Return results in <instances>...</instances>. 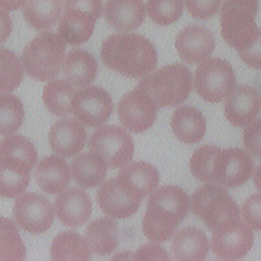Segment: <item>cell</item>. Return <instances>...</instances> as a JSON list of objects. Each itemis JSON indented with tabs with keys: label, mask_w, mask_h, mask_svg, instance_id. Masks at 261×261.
<instances>
[{
	"label": "cell",
	"mask_w": 261,
	"mask_h": 261,
	"mask_svg": "<svg viewBox=\"0 0 261 261\" xmlns=\"http://www.w3.org/2000/svg\"><path fill=\"white\" fill-rule=\"evenodd\" d=\"M96 18L83 10L64 8L58 22V35L72 46H79L92 37L95 30Z\"/></svg>",
	"instance_id": "44dd1931"
},
{
	"label": "cell",
	"mask_w": 261,
	"mask_h": 261,
	"mask_svg": "<svg viewBox=\"0 0 261 261\" xmlns=\"http://www.w3.org/2000/svg\"><path fill=\"white\" fill-rule=\"evenodd\" d=\"M254 162L249 155L239 148L220 149L214 172V184L226 188L244 185L251 177Z\"/></svg>",
	"instance_id": "4fadbf2b"
},
{
	"label": "cell",
	"mask_w": 261,
	"mask_h": 261,
	"mask_svg": "<svg viewBox=\"0 0 261 261\" xmlns=\"http://www.w3.org/2000/svg\"><path fill=\"white\" fill-rule=\"evenodd\" d=\"M37 185L47 194H57L70 181V169L67 162L58 155L44 157L36 168Z\"/></svg>",
	"instance_id": "7402d4cb"
},
{
	"label": "cell",
	"mask_w": 261,
	"mask_h": 261,
	"mask_svg": "<svg viewBox=\"0 0 261 261\" xmlns=\"http://www.w3.org/2000/svg\"><path fill=\"white\" fill-rule=\"evenodd\" d=\"M195 90L206 102L218 103L224 100L236 86L232 66L221 58H207L195 72Z\"/></svg>",
	"instance_id": "52a82bcc"
},
{
	"label": "cell",
	"mask_w": 261,
	"mask_h": 261,
	"mask_svg": "<svg viewBox=\"0 0 261 261\" xmlns=\"http://www.w3.org/2000/svg\"><path fill=\"white\" fill-rule=\"evenodd\" d=\"M261 106L259 93L253 87L242 84L226 97L224 114L234 126H246L256 119Z\"/></svg>",
	"instance_id": "ac0fdd59"
},
{
	"label": "cell",
	"mask_w": 261,
	"mask_h": 261,
	"mask_svg": "<svg viewBox=\"0 0 261 261\" xmlns=\"http://www.w3.org/2000/svg\"><path fill=\"white\" fill-rule=\"evenodd\" d=\"M21 8L28 24L37 31H49L61 16L63 0H27Z\"/></svg>",
	"instance_id": "83f0119b"
},
{
	"label": "cell",
	"mask_w": 261,
	"mask_h": 261,
	"mask_svg": "<svg viewBox=\"0 0 261 261\" xmlns=\"http://www.w3.org/2000/svg\"><path fill=\"white\" fill-rule=\"evenodd\" d=\"M66 43L50 31H42L22 50L21 63L34 80L48 82L58 75L65 58Z\"/></svg>",
	"instance_id": "5b68a950"
},
{
	"label": "cell",
	"mask_w": 261,
	"mask_h": 261,
	"mask_svg": "<svg viewBox=\"0 0 261 261\" xmlns=\"http://www.w3.org/2000/svg\"><path fill=\"white\" fill-rule=\"evenodd\" d=\"M191 207L212 231L226 230L241 221L238 204L219 185L207 184L198 188L192 196Z\"/></svg>",
	"instance_id": "3957f363"
},
{
	"label": "cell",
	"mask_w": 261,
	"mask_h": 261,
	"mask_svg": "<svg viewBox=\"0 0 261 261\" xmlns=\"http://www.w3.org/2000/svg\"><path fill=\"white\" fill-rule=\"evenodd\" d=\"M70 171L73 180L80 187L92 189L104 181L107 165L99 156L89 151L75 156L71 162Z\"/></svg>",
	"instance_id": "4316f807"
},
{
	"label": "cell",
	"mask_w": 261,
	"mask_h": 261,
	"mask_svg": "<svg viewBox=\"0 0 261 261\" xmlns=\"http://www.w3.org/2000/svg\"><path fill=\"white\" fill-rule=\"evenodd\" d=\"M170 125L176 139L185 144L200 142L206 133V120L203 114L197 108L188 105L173 111Z\"/></svg>",
	"instance_id": "484cf974"
},
{
	"label": "cell",
	"mask_w": 261,
	"mask_h": 261,
	"mask_svg": "<svg viewBox=\"0 0 261 261\" xmlns=\"http://www.w3.org/2000/svg\"><path fill=\"white\" fill-rule=\"evenodd\" d=\"M12 211L18 226L30 233L45 232L54 220L51 202L39 193L29 192L18 196Z\"/></svg>",
	"instance_id": "9c48e42d"
},
{
	"label": "cell",
	"mask_w": 261,
	"mask_h": 261,
	"mask_svg": "<svg viewBox=\"0 0 261 261\" xmlns=\"http://www.w3.org/2000/svg\"><path fill=\"white\" fill-rule=\"evenodd\" d=\"M71 110L83 124L96 127L108 120L113 111V102L103 88L88 86L75 92L71 100Z\"/></svg>",
	"instance_id": "8fae6325"
},
{
	"label": "cell",
	"mask_w": 261,
	"mask_h": 261,
	"mask_svg": "<svg viewBox=\"0 0 261 261\" xmlns=\"http://www.w3.org/2000/svg\"><path fill=\"white\" fill-rule=\"evenodd\" d=\"M143 0H107L104 6L105 20L119 32L139 28L145 19Z\"/></svg>",
	"instance_id": "ffe728a7"
},
{
	"label": "cell",
	"mask_w": 261,
	"mask_h": 261,
	"mask_svg": "<svg viewBox=\"0 0 261 261\" xmlns=\"http://www.w3.org/2000/svg\"><path fill=\"white\" fill-rule=\"evenodd\" d=\"M25 246L16 224L0 216V260H23Z\"/></svg>",
	"instance_id": "1f68e13d"
},
{
	"label": "cell",
	"mask_w": 261,
	"mask_h": 261,
	"mask_svg": "<svg viewBox=\"0 0 261 261\" xmlns=\"http://www.w3.org/2000/svg\"><path fill=\"white\" fill-rule=\"evenodd\" d=\"M23 77V66L10 50L0 47V92L17 89Z\"/></svg>",
	"instance_id": "e575fe53"
},
{
	"label": "cell",
	"mask_w": 261,
	"mask_h": 261,
	"mask_svg": "<svg viewBox=\"0 0 261 261\" xmlns=\"http://www.w3.org/2000/svg\"><path fill=\"white\" fill-rule=\"evenodd\" d=\"M240 58L248 66L261 69V29L256 39L245 49L238 52Z\"/></svg>",
	"instance_id": "60d3db41"
},
{
	"label": "cell",
	"mask_w": 261,
	"mask_h": 261,
	"mask_svg": "<svg viewBox=\"0 0 261 261\" xmlns=\"http://www.w3.org/2000/svg\"><path fill=\"white\" fill-rule=\"evenodd\" d=\"M0 153L11 154L28 161L33 167L38 160V153L33 143L22 136L12 135L0 141Z\"/></svg>",
	"instance_id": "8d00e7d4"
},
{
	"label": "cell",
	"mask_w": 261,
	"mask_h": 261,
	"mask_svg": "<svg viewBox=\"0 0 261 261\" xmlns=\"http://www.w3.org/2000/svg\"><path fill=\"white\" fill-rule=\"evenodd\" d=\"M92 200L81 188H65L55 199V211L62 224L77 227L85 224L92 214Z\"/></svg>",
	"instance_id": "e0dca14e"
},
{
	"label": "cell",
	"mask_w": 261,
	"mask_h": 261,
	"mask_svg": "<svg viewBox=\"0 0 261 261\" xmlns=\"http://www.w3.org/2000/svg\"><path fill=\"white\" fill-rule=\"evenodd\" d=\"M221 0H185L189 13L196 19L212 18L218 11Z\"/></svg>",
	"instance_id": "f35d334b"
},
{
	"label": "cell",
	"mask_w": 261,
	"mask_h": 261,
	"mask_svg": "<svg viewBox=\"0 0 261 261\" xmlns=\"http://www.w3.org/2000/svg\"><path fill=\"white\" fill-rule=\"evenodd\" d=\"M89 150L99 156L109 168H118L128 163L135 146L130 135L118 125H103L90 138Z\"/></svg>",
	"instance_id": "ba28073f"
},
{
	"label": "cell",
	"mask_w": 261,
	"mask_h": 261,
	"mask_svg": "<svg viewBox=\"0 0 261 261\" xmlns=\"http://www.w3.org/2000/svg\"><path fill=\"white\" fill-rule=\"evenodd\" d=\"M254 184L257 189V191L261 194V162L256 167L254 172Z\"/></svg>",
	"instance_id": "bcb514c9"
},
{
	"label": "cell",
	"mask_w": 261,
	"mask_h": 261,
	"mask_svg": "<svg viewBox=\"0 0 261 261\" xmlns=\"http://www.w3.org/2000/svg\"><path fill=\"white\" fill-rule=\"evenodd\" d=\"M135 260H168L167 252L156 244H145L140 247L132 256Z\"/></svg>",
	"instance_id": "b9f144b4"
},
{
	"label": "cell",
	"mask_w": 261,
	"mask_h": 261,
	"mask_svg": "<svg viewBox=\"0 0 261 261\" xmlns=\"http://www.w3.org/2000/svg\"><path fill=\"white\" fill-rule=\"evenodd\" d=\"M174 46L185 62L197 64L211 55L215 47V38L205 27L191 24L179 31Z\"/></svg>",
	"instance_id": "5bb4252c"
},
{
	"label": "cell",
	"mask_w": 261,
	"mask_h": 261,
	"mask_svg": "<svg viewBox=\"0 0 261 261\" xmlns=\"http://www.w3.org/2000/svg\"><path fill=\"white\" fill-rule=\"evenodd\" d=\"M245 222L253 229L261 230V194L249 196L242 206Z\"/></svg>",
	"instance_id": "74e56055"
},
{
	"label": "cell",
	"mask_w": 261,
	"mask_h": 261,
	"mask_svg": "<svg viewBox=\"0 0 261 261\" xmlns=\"http://www.w3.org/2000/svg\"><path fill=\"white\" fill-rule=\"evenodd\" d=\"M50 255L53 260H89L91 251L83 237L73 230L62 231L51 244Z\"/></svg>",
	"instance_id": "f546056e"
},
{
	"label": "cell",
	"mask_w": 261,
	"mask_h": 261,
	"mask_svg": "<svg viewBox=\"0 0 261 261\" xmlns=\"http://www.w3.org/2000/svg\"><path fill=\"white\" fill-rule=\"evenodd\" d=\"M75 88L64 80H51L44 87L42 98L45 107L52 114L65 116L72 112L71 100Z\"/></svg>",
	"instance_id": "4dcf8cb0"
},
{
	"label": "cell",
	"mask_w": 261,
	"mask_h": 261,
	"mask_svg": "<svg viewBox=\"0 0 261 261\" xmlns=\"http://www.w3.org/2000/svg\"><path fill=\"white\" fill-rule=\"evenodd\" d=\"M158 106L141 89L136 88L124 94L117 105L121 125L132 133H142L152 126Z\"/></svg>",
	"instance_id": "7c38bea8"
},
{
	"label": "cell",
	"mask_w": 261,
	"mask_h": 261,
	"mask_svg": "<svg viewBox=\"0 0 261 261\" xmlns=\"http://www.w3.org/2000/svg\"><path fill=\"white\" fill-rule=\"evenodd\" d=\"M34 167L24 159L0 153V197L14 198L28 188Z\"/></svg>",
	"instance_id": "d6986e66"
},
{
	"label": "cell",
	"mask_w": 261,
	"mask_h": 261,
	"mask_svg": "<svg viewBox=\"0 0 261 261\" xmlns=\"http://www.w3.org/2000/svg\"><path fill=\"white\" fill-rule=\"evenodd\" d=\"M244 145L250 154L261 158V118L253 120L243 134Z\"/></svg>",
	"instance_id": "ab89813d"
},
{
	"label": "cell",
	"mask_w": 261,
	"mask_h": 261,
	"mask_svg": "<svg viewBox=\"0 0 261 261\" xmlns=\"http://www.w3.org/2000/svg\"><path fill=\"white\" fill-rule=\"evenodd\" d=\"M220 149L214 145H205L193 153L190 169L196 178L206 184H214L215 164Z\"/></svg>",
	"instance_id": "836d02e7"
},
{
	"label": "cell",
	"mask_w": 261,
	"mask_h": 261,
	"mask_svg": "<svg viewBox=\"0 0 261 261\" xmlns=\"http://www.w3.org/2000/svg\"><path fill=\"white\" fill-rule=\"evenodd\" d=\"M63 8L80 9L92 14L96 19L102 15V0H64Z\"/></svg>",
	"instance_id": "7bdbcfd3"
},
{
	"label": "cell",
	"mask_w": 261,
	"mask_h": 261,
	"mask_svg": "<svg viewBox=\"0 0 261 261\" xmlns=\"http://www.w3.org/2000/svg\"><path fill=\"white\" fill-rule=\"evenodd\" d=\"M100 55L104 65L130 79L144 77L157 64L154 45L139 34H112L102 43Z\"/></svg>",
	"instance_id": "6da1fadb"
},
{
	"label": "cell",
	"mask_w": 261,
	"mask_h": 261,
	"mask_svg": "<svg viewBox=\"0 0 261 261\" xmlns=\"http://www.w3.org/2000/svg\"><path fill=\"white\" fill-rule=\"evenodd\" d=\"M189 207V196L181 188L177 186L160 187L148 200L142 220L143 233L151 242H166L187 216Z\"/></svg>",
	"instance_id": "7a4b0ae2"
},
{
	"label": "cell",
	"mask_w": 261,
	"mask_h": 261,
	"mask_svg": "<svg viewBox=\"0 0 261 261\" xmlns=\"http://www.w3.org/2000/svg\"><path fill=\"white\" fill-rule=\"evenodd\" d=\"M97 203L106 215L112 218H127L140 208L142 198L122 179H107L97 190Z\"/></svg>",
	"instance_id": "30bf717a"
},
{
	"label": "cell",
	"mask_w": 261,
	"mask_h": 261,
	"mask_svg": "<svg viewBox=\"0 0 261 261\" xmlns=\"http://www.w3.org/2000/svg\"><path fill=\"white\" fill-rule=\"evenodd\" d=\"M258 0H224L220 9V30L224 41L238 52L257 37Z\"/></svg>",
	"instance_id": "8992f818"
},
{
	"label": "cell",
	"mask_w": 261,
	"mask_h": 261,
	"mask_svg": "<svg viewBox=\"0 0 261 261\" xmlns=\"http://www.w3.org/2000/svg\"><path fill=\"white\" fill-rule=\"evenodd\" d=\"M52 151L60 157L76 156L86 145L87 133L84 124L76 118L58 119L48 133Z\"/></svg>",
	"instance_id": "2e32d148"
},
{
	"label": "cell",
	"mask_w": 261,
	"mask_h": 261,
	"mask_svg": "<svg viewBox=\"0 0 261 261\" xmlns=\"http://www.w3.org/2000/svg\"><path fill=\"white\" fill-rule=\"evenodd\" d=\"M146 9L154 23L168 25L181 16L184 0H148Z\"/></svg>",
	"instance_id": "d590c367"
},
{
	"label": "cell",
	"mask_w": 261,
	"mask_h": 261,
	"mask_svg": "<svg viewBox=\"0 0 261 261\" xmlns=\"http://www.w3.org/2000/svg\"><path fill=\"white\" fill-rule=\"evenodd\" d=\"M85 241L91 251L98 256L113 253L118 247V227L110 217L92 220L85 229Z\"/></svg>",
	"instance_id": "d4e9b609"
},
{
	"label": "cell",
	"mask_w": 261,
	"mask_h": 261,
	"mask_svg": "<svg viewBox=\"0 0 261 261\" xmlns=\"http://www.w3.org/2000/svg\"><path fill=\"white\" fill-rule=\"evenodd\" d=\"M65 80L74 88L90 86L97 74L98 65L95 57L84 49H73L65 56L62 64Z\"/></svg>",
	"instance_id": "cb8c5ba5"
},
{
	"label": "cell",
	"mask_w": 261,
	"mask_h": 261,
	"mask_svg": "<svg viewBox=\"0 0 261 261\" xmlns=\"http://www.w3.org/2000/svg\"><path fill=\"white\" fill-rule=\"evenodd\" d=\"M24 119L22 102L13 94H0V135L9 136L21 126Z\"/></svg>",
	"instance_id": "d6a6232c"
},
{
	"label": "cell",
	"mask_w": 261,
	"mask_h": 261,
	"mask_svg": "<svg viewBox=\"0 0 261 261\" xmlns=\"http://www.w3.org/2000/svg\"><path fill=\"white\" fill-rule=\"evenodd\" d=\"M254 243L252 228L244 221L222 231H212L211 248L219 259L236 260L245 257Z\"/></svg>",
	"instance_id": "9a60e30c"
},
{
	"label": "cell",
	"mask_w": 261,
	"mask_h": 261,
	"mask_svg": "<svg viewBox=\"0 0 261 261\" xmlns=\"http://www.w3.org/2000/svg\"><path fill=\"white\" fill-rule=\"evenodd\" d=\"M12 32V20L9 12L0 8V44L4 43Z\"/></svg>",
	"instance_id": "ee69618b"
},
{
	"label": "cell",
	"mask_w": 261,
	"mask_h": 261,
	"mask_svg": "<svg viewBox=\"0 0 261 261\" xmlns=\"http://www.w3.org/2000/svg\"><path fill=\"white\" fill-rule=\"evenodd\" d=\"M208 252V239L197 227L187 226L172 236L170 253L175 260H203Z\"/></svg>",
	"instance_id": "603a6c76"
},
{
	"label": "cell",
	"mask_w": 261,
	"mask_h": 261,
	"mask_svg": "<svg viewBox=\"0 0 261 261\" xmlns=\"http://www.w3.org/2000/svg\"><path fill=\"white\" fill-rule=\"evenodd\" d=\"M192 86L190 69L180 63H172L145 75L137 88L144 91L158 108H163L180 105L189 97Z\"/></svg>",
	"instance_id": "277c9868"
},
{
	"label": "cell",
	"mask_w": 261,
	"mask_h": 261,
	"mask_svg": "<svg viewBox=\"0 0 261 261\" xmlns=\"http://www.w3.org/2000/svg\"><path fill=\"white\" fill-rule=\"evenodd\" d=\"M27 0H0V8L7 12L17 10L23 6Z\"/></svg>",
	"instance_id": "f6af8a7d"
},
{
	"label": "cell",
	"mask_w": 261,
	"mask_h": 261,
	"mask_svg": "<svg viewBox=\"0 0 261 261\" xmlns=\"http://www.w3.org/2000/svg\"><path fill=\"white\" fill-rule=\"evenodd\" d=\"M117 176L126 182L142 199L155 191L159 184V172L156 167L143 161L125 164Z\"/></svg>",
	"instance_id": "f1b7e54d"
}]
</instances>
